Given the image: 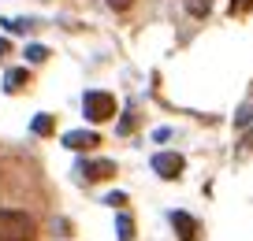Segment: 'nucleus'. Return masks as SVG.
<instances>
[{
	"instance_id": "1",
	"label": "nucleus",
	"mask_w": 253,
	"mask_h": 241,
	"mask_svg": "<svg viewBox=\"0 0 253 241\" xmlns=\"http://www.w3.org/2000/svg\"><path fill=\"white\" fill-rule=\"evenodd\" d=\"M38 238V223L34 215L19 208H4L0 211V241H34Z\"/></svg>"
},
{
	"instance_id": "2",
	"label": "nucleus",
	"mask_w": 253,
	"mask_h": 241,
	"mask_svg": "<svg viewBox=\"0 0 253 241\" xmlns=\"http://www.w3.org/2000/svg\"><path fill=\"white\" fill-rule=\"evenodd\" d=\"M82 111H86V119L89 123H104V119H112L116 115V97L112 93H86L82 97Z\"/></svg>"
},
{
	"instance_id": "3",
	"label": "nucleus",
	"mask_w": 253,
	"mask_h": 241,
	"mask_svg": "<svg viewBox=\"0 0 253 241\" xmlns=\"http://www.w3.org/2000/svg\"><path fill=\"white\" fill-rule=\"evenodd\" d=\"M153 167H157L164 178H179V171H182V156H175V152H160L157 160H153Z\"/></svg>"
},
{
	"instance_id": "4",
	"label": "nucleus",
	"mask_w": 253,
	"mask_h": 241,
	"mask_svg": "<svg viewBox=\"0 0 253 241\" xmlns=\"http://www.w3.org/2000/svg\"><path fill=\"white\" fill-rule=\"evenodd\" d=\"M63 145L75 148V152H86V148L101 145V138H97V134H89V130H71L67 138H63Z\"/></svg>"
},
{
	"instance_id": "5",
	"label": "nucleus",
	"mask_w": 253,
	"mask_h": 241,
	"mask_svg": "<svg viewBox=\"0 0 253 241\" xmlns=\"http://www.w3.org/2000/svg\"><path fill=\"white\" fill-rule=\"evenodd\" d=\"M26 82H30V70H26V67H15V70L4 74V89H8V93H19Z\"/></svg>"
},
{
	"instance_id": "6",
	"label": "nucleus",
	"mask_w": 253,
	"mask_h": 241,
	"mask_svg": "<svg viewBox=\"0 0 253 241\" xmlns=\"http://www.w3.org/2000/svg\"><path fill=\"white\" fill-rule=\"evenodd\" d=\"M171 223L179 226V238H182V241H194V219H186L182 211H175V215H171Z\"/></svg>"
},
{
	"instance_id": "7",
	"label": "nucleus",
	"mask_w": 253,
	"mask_h": 241,
	"mask_svg": "<svg viewBox=\"0 0 253 241\" xmlns=\"http://www.w3.org/2000/svg\"><path fill=\"white\" fill-rule=\"evenodd\" d=\"M112 171H116V164H89V167H82L86 178H112Z\"/></svg>"
},
{
	"instance_id": "8",
	"label": "nucleus",
	"mask_w": 253,
	"mask_h": 241,
	"mask_svg": "<svg viewBox=\"0 0 253 241\" xmlns=\"http://www.w3.org/2000/svg\"><path fill=\"white\" fill-rule=\"evenodd\" d=\"M34 134H52V115H38L34 119Z\"/></svg>"
},
{
	"instance_id": "9",
	"label": "nucleus",
	"mask_w": 253,
	"mask_h": 241,
	"mask_svg": "<svg viewBox=\"0 0 253 241\" xmlns=\"http://www.w3.org/2000/svg\"><path fill=\"white\" fill-rule=\"evenodd\" d=\"M45 56H48V48H45V45H30V48H26V60H30V63H41Z\"/></svg>"
},
{
	"instance_id": "10",
	"label": "nucleus",
	"mask_w": 253,
	"mask_h": 241,
	"mask_svg": "<svg viewBox=\"0 0 253 241\" xmlns=\"http://www.w3.org/2000/svg\"><path fill=\"white\" fill-rule=\"evenodd\" d=\"M130 238H134V223H130V219H119V241H130Z\"/></svg>"
},
{
	"instance_id": "11",
	"label": "nucleus",
	"mask_w": 253,
	"mask_h": 241,
	"mask_svg": "<svg viewBox=\"0 0 253 241\" xmlns=\"http://www.w3.org/2000/svg\"><path fill=\"white\" fill-rule=\"evenodd\" d=\"M190 11H194V15H205V11H209V0H190Z\"/></svg>"
},
{
	"instance_id": "12",
	"label": "nucleus",
	"mask_w": 253,
	"mask_h": 241,
	"mask_svg": "<svg viewBox=\"0 0 253 241\" xmlns=\"http://www.w3.org/2000/svg\"><path fill=\"white\" fill-rule=\"evenodd\" d=\"M108 4H112V8H116V11H123V8H130L134 0H108Z\"/></svg>"
},
{
	"instance_id": "13",
	"label": "nucleus",
	"mask_w": 253,
	"mask_h": 241,
	"mask_svg": "<svg viewBox=\"0 0 253 241\" xmlns=\"http://www.w3.org/2000/svg\"><path fill=\"white\" fill-rule=\"evenodd\" d=\"M4 52H8V41H4V37H0V56H4Z\"/></svg>"
},
{
	"instance_id": "14",
	"label": "nucleus",
	"mask_w": 253,
	"mask_h": 241,
	"mask_svg": "<svg viewBox=\"0 0 253 241\" xmlns=\"http://www.w3.org/2000/svg\"><path fill=\"white\" fill-rule=\"evenodd\" d=\"M235 4H238V8H242V4H253V0H235Z\"/></svg>"
}]
</instances>
